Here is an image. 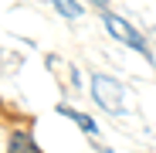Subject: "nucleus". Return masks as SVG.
Here are the masks:
<instances>
[{"label":"nucleus","instance_id":"nucleus-6","mask_svg":"<svg viewBox=\"0 0 156 153\" xmlns=\"http://www.w3.org/2000/svg\"><path fill=\"white\" fill-rule=\"evenodd\" d=\"M88 4H95V7H105V4H109V0H88Z\"/></svg>","mask_w":156,"mask_h":153},{"label":"nucleus","instance_id":"nucleus-3","mask_svg":"<svg viewBox=\"0 0 156 153\" xmlns=\"http://www.w3.org/2000/svg\"><path fill=\"white\" fill-rule=\"evenodd\" d=\"M7 153H41V146L34 143V136H31V133H24V129H17V133H10V143H7Z\"/></svg>","mask_w":156,"mask_h":153},{"label":"nucleus","instance_id":"nucleus-5","mask_svg":"<svg viewBox=\"0 0 156 153\" xmlns=\"http://www.w3.org/2000/svg\"><path fill=\"white\" fill-rule=\"evenodd\" d=\"M51 7H55L61 17H68V20H78V17L85 14V7L78 4V0H51Z\"/></svg>","mask_w":156,"mask_h":153},{"label":"nucleus","instance_id":"nucleus-2","mask_svg":"<svg viewBox=\"0 0 156 153\" xmlns=\"http://www.w3.org/2000/svg\"><path fill=\"white\" fill-rule=\"evenodd\" d=\"M102 24H105V31H109L115 41H122L126 48H136L143 58H149V61H153L149 44L143 41V34H139V31H136V27H133V24H129L126 17H119V14H105V17H102Z\"/></svg>","mask_w":156,"mask_h":153},{"label":"nucleus","instance_id":"nucleus-4","mask_svg":"<svg viewBox=\"0 0 156 153\" xmlns=\"http://www.w3.org/2000/svg\"><path fill=\"white\" fill-rule=\"evenodd\" d=\"M58 112H61V116H68L71 122H78V126H82V129H85L88 136H95V133H98V126H95V122H92L85 112H78V109H71V106H58Z\"/></svg>","mask_w":156,"mask_h":153},{"label":"nucleus","instance_id":"nucleus-1","mask_svg":"<svg viewBox=\"0 0 156 153\" xmlns=\"http://www.w3.org/2000/svg\"><path fill=\"white\" fill-rule=\"evenodd\" d=\"M92 95H95V102H98L105 112H112V116H122V112H126L122 82H115L112 75H95V78H92Z\"/></svg>","mask_w":156,"mask_h":153}]
</instances>
